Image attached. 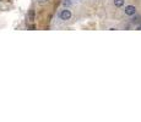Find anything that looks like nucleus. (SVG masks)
Segmentation results:
<instances>
[{
    "label": "nucleus",
    "instance_id": "7",
    "mask_svg": "<svg viewBox=\"0 0 141 122\" xmlns=\"http://www.w3.org/2000/svg\"><path fill=\"white\" fill-rule=\"evenodd\" d=\"M0 3H1V0H0Z\"/></svg>",
    "mask_w": 141,
    "mask_h": 122
},
{
    "label": "nucleus",
    "instance_id": "2",
    "mask_svg": "<svg viewBox=\"0 0 141 122\" xmlns=\"http://www.w3.org/2000/svg\"><path fill=\"white\" fill-rule=\"evenodd\" d=\"M124 12H125L127 16H134V15L136 14V7L134 5H128V6H125Z\"/></svg>",
    "mask_w": 141,
    "mask_h": 122
},
{
    "label": "nucleus",
    "instance_id": "4",
    "mask_svg": "<svg viewBox=\"0 0 141 122\" xmlns=\"http://www.w3.org/2000/svg\"><path fill=\"white\" fill-rule=\"evenodd\" d=\"M125 3V0H114V5L117 6V7H122L123 5Z\"/></svg>",
    "mask_w": 141,
    "mask_h": 122
},
{
    "label": "nucleus",
    "instance_id": "1",
    "mask_svg": "<svg viewBox=\"0 0 141 122\" xmlns=\"http://www.w3.org/2000/svg\"><path fill=\"white\" fill-rule=\"evenodd\" d=\"M71 16H72V14H71V11L69 9H63L60 12H59V19L63 20V21H68V20H70Z\"/></svg>",
    "mask_w": 141,
    "mask_h": 122
},
{
    "label": "nucleus",
    "instance_id": "6",
    "mask_svg": "<svg viewBox=\"0 0 141 122\" xmlns=\"http://www.w3.org/2000/svg\"><path fill=\"white\" fill-rule=\"evenodd\" d=\"M63 4H64V6H66V5H68V6H69V5H70L71 3H70V0H65V1H64V3H63Z\"/></svg>",
    "mask_w": 141,
    "mask_h": 122
},
{
    "label": "nucleus",
    "instance_id": "5",
    "mask_svg": "<svg viewBox=\"0 0 141 122\" xmlns=\"http://www.w3.org/2000/svg\"><path fill=\"white\" fill-rule=\"evenodd\" d=\"M48 1H49V0H38V3H39V4H41V5L46 4V3H48Z\"/></svg>",
    "mask_w": 141,
    "mask_h": 122
},
{
    "label": "nucleus",
    "instance_id": "3",
    "mask_svg": "<svg viewBox=\"0 0 141 122\" xmlns=\"http://www.w3.org/2000/svg\"><path fill=\"white\" fill-rule=\"evenodd\" d=\"M27 20L29 22H34V20H36V12H34V10H29V11H28Z\"/></svg>",
    "mask_w": 141,
    "mask_h": 122
}]
</instances>
